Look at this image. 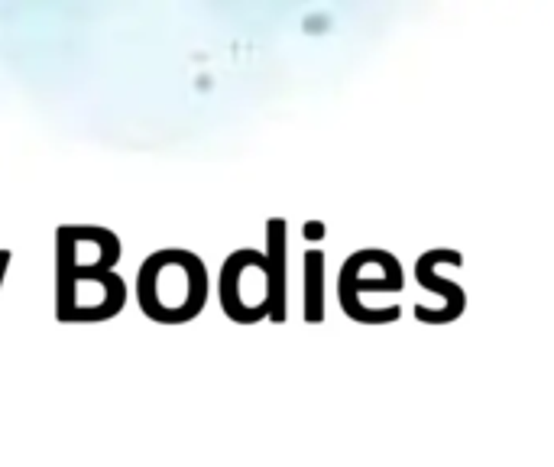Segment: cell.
Here are the masks:
<instances>
[{
  "label": "cell",
  "mask_w": 554,
  "mask_h": 467,
  "mask_svg": "<svg viewBox=\"0 0 554 467\" xmlns=\"http://www.w3.org/2000/svg\"><path fill=\"white\" fill-rule=\"evenodd\" d=\"M136 298L150 318L162 324L192 322L208 302V272L188 250L152 254L136 276Z\"/></svg>",
  "instance_id": "1"
},
{
  "label": "cell",
  "mask_w": 554,
  "mask_h": 467,
  "mask_svg": "<svg viewBox=\"0 0 554 467\" xmlns=\"http://www.w3.org/2000/svg\"><path fill=\"white\" fill-rule=\"evenodd\" d=\"M220 305L234 322L282 315V272L260 250H237L220 270Z\"/></svg>",
  "instance_id": "2"
},
{
  "label": "cell",
  "mask_w": 554,
  "mask_h": 467,
  "mask_svg": "<svg viewBox=\"0 0 554 467\" xmlns=\"http://www.w3.org/2000/svg\"><path fill=\"white\" fill-rule=\"evenodd\" d=\"M393 292H402V270L386 250H357L341 266L337 296H341L344 312L357 322L383 324L399 318V312L379 302V296H393Z\"/></svg>",
  "instance_id": "3"
}]
</instances>
